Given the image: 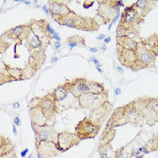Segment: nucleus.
I'll return each instance as SVG.
<instances>
[{
    "mask_svg": "<svg viewBox=\"0 0 158 158\" xmlns=\"http://www.w3.org/2000/svg\"><path fill=\"white\" fill-rule=\"evenodd\" d=\"M145 18L142 17L136 11L134 5L126 7L120 16V20L118 27L123 28L127 31V36L139 37V31L141 25L144 23Z\"/></svg>",
    "mask_w": 158,
    "mask_h": 158,
    "instance_id": "obj_1",
    "label": "nucleus"
},
{
    "mask_svg": "<svg viewBox=\"0 0 158 158\" xmlns=\"http://www.w3.org/2000/svg\"><path fill=\"white\" fill-rule=\"evenodd\" d=\"M59 25L67 26L70 28H74L85 32H96L98 30L100 25L93 17L82 16L77 15L75 12L64 17H61L55 20Z\"/></svg>",
    "mask_w": 158,
    "mask_h": 158,
    "instance_id": "obj_2",
    "label": "nucleus"
},
{
    "mask_svg": "<svg viewBox=\"0 0 158 158\" xmlns=\"http://www.w3.org/2000/svg\"><path fill=\"white\" fill-rule=\"evenodd\" d=\"M97 16L102 20L104 25H108L112 22L115 16L120 13V7L117 5V0H106L98 1Z\"/></svg>",
    "mask_w": 158,
    "mask_h": 158,
    "instance_id": "obj_3",
    "label": "nucleus"
},
{
    "mask_svg": "<svg viewBox=\"0 0 158 158\" xmlns=\"http://www.w3.org/2000/svg\"><path fill=\"white\" fill-rule=\"evenodd\" d=\"M100 127L101 125L94 122L89 117H87L75 126V134L80 138V140L90 139L97 136Z\"/></svg>",
    "mask_w": 158,
    "mask_h": 158,
    "instance_id": "obj_4",
    "label": "nucleus"
},
{
    "mask_svg": "<svg viewBox=\"0 0 158 158\" xmlns=\"http://www.w3.org/2000/svg\"><path fill=\"white\" fill-rule=\"evenodd\" d=\"M109 101V94H93V93H85L78 97L79 106L82 109L89 110L93 111L94 110L99 108L104 103Z\"/></svg>",
    "mask_w": 158,
    "mask_h": 158,
    "instance_id": "obj_5",
    "label": "nucleus"
},
{
    "mask_svg": "<svg viewBox=\"0 0 158 158\" xmlns=\"http://www.w3.org/2000/svg\"><path fill=\"white\" fill-rule=\"evenodd\" d=\"M117 57L119 61V63L132 70L133 72H137L140 71L138 63H137V56H136V51L133 50H128L121 47L120 45L117 44Z\"/></svg>",
    "mask_w": 158,
    "mask_h": 158,
    "instance_id": "obj_6",
    "label": "nucleus"
},
{
    "mask_svg": "<svg viewBox=\"0 0 158 158\" xmlns=\"http://www.w3.org/2000/svg\"><path fill=\"white\" fill-rule=\"evenodd\" d=\"M69 93L72 94L73 97L77 98L82 94L89 93L90 88L89 80L85 78H75L73 80H66L63 84H62Z\"/></svg>",
    "mask_w": 158,
    "mask_h": 158,
    "instance_id": "obj_7",
    "label": "nucleus"
},
{
    "mask_svg": "<svg viewBox=\"0 0 158 158\" xmlns=\"http://www.w3.org/2000/svg\"><path fill=\"white\" fill-rule=\"evenodd\" d=\"M80 138L75 134L69 131H62L58 134V140L56 148L60 153H63L71 149L72 147L78 145L80 143Z\"/></svg>",
    "mask_w": 158,
    "mask_h": 158,
    "instance_id": "obj_8",
    "label": "nucleus"
},
{
    "mask_svg": "<svg viewBox=\"0 0 158 158\" xmlns=\"http://www.w3.org/2000/svg\"><path fill=\"white\" fill-rule=\"evenodd\" d=\"M136 51L137 56V63L140 70L151 69L155 67L156 57L143 45L141 41L138 42V45Z\"/></svg>",
    "mask_w": 158,
    "mask_h": 158,
    "instance_id": "obj_9",
    "label": "nucleus"
},
{
    "mask_svg": "<svg viewBox=\"0 0 158 158\" xmlns=\"http://www.w3.org/2000/svg\"><path fill=\"white\" fill-rule=\"evenodd\" d=\"M40 108L48 122L55 118L58 113V106L57 102L54 98V95H52V92H49L42 98Z\"/></svg>",
    "mask_w": 158,
    "mask_h": 158,
    "instance_id": "obj_10",
    "label": "nucleus"
},
{
    "mask_svg": "<svg viewBox=\"0 0 158 158\" xmlns=\"http://www.w3.org/2000/svg\"><path fill=\"white\" fill-rule=\"evenodd\" d=\"M30 31H31L30 23L23 24V25H16V26L6 31L4 34H2L1 37L8 38V39L14 40L19 43H22V42H25Z\"/></svg>",
    "mask_w": 158,
    "mask_h": 158,
    "instance_id": "obj_11",
    "label": "nucleus"
},
{
    "mask_svg": "<svg viewBox=\"0 0 158 158\" xmlns=\"http://www.w3.org/2000/svg\"><path fill=\"white\" fill-rule=\"evenodd\" d=\"M45 19L41 20H31L29 23L31 25V30L34 33L35 35L39 37V39L42 41L43 46L46 48L48 45L51 44L52 37L48 34L46 28H45Z\"/></svg>",
    "mask_w": 158,
    "mask_h": 158,
    "instance_id": "obj_12",
    "label": "nucleus"
},
{
    "mask_svg": "<svg viewBox=\"0 0 158 158\" xmlns=\"http://www.w3.org/2000/svg\"><path fill=\"white\" fill-rule=\"evenodd\" d=\"M58 132L54 129L52 126L49 124L44 126H37L36 132L34 133L35 136V143L40 141H49L57 143L58 140Z\"/></svg>",
    "mask_w": 158,
    "mask_h": 158,
    "instance_id": "obj_13",
    "label": "nucleus"
},
{
    "mask_svg": "<svg viewBox=\"0 0 158 158\" xmlns=\"http://www.w3.org/2000/svg\"><path fill=\"white\" fill-rule=\"evenodd\" d=\"M48 7L51 13V16L54 21L58 18L64 17L66 16H69L71 14H73L74 11H72L63 1H51L48 2Z\"/></svg>",
    "mask_w": 158,
    "mask_h": 158,
    "instance_id": "obj_14",
    "label": "nucleus"
},
{
    "mask_svg": "<svg viewBox=\"0 0 158 158\" xmlns=\"http://www.w3.org/2000/svg\"><path fill=\"white\" fill-rule=\"evenodd\" d=\"M127 123H129V122H128V118L127 116L125 106L118 107L114 110L111 117L108 120V123L106 125V128H116L118 127L124 126Z\"/></svg>",
    "mask_w": 158,
    "mask_h": 158,
    "instance_id": "obj_15",
    "label": "nucleus"
},
{
    "mask_svg": "<svg viewBox=\"0 0 158 158\" xmlns=\"http://www.w3.org/2000/svg\"><path fill=\"white\" fill-rule=\"evenodd\" d=\"M56 143L49 141H40L35 143L37 154H41L42 158H52L57 156L60 152L56 148Z\"/></svg>",
    "mask_w": 158,
    "mask_h": 158,
    "instance_id": "obj_16",
    "label": "nucleus"
},
{
    "mask_svg": "<svg viewBox=\"0 0 158 158\" xmlns=\"http://www.w3.org/2000/svg\"><path fill=\"white\" fill-rule=\"evenodd\" d=\"M112 108H113L112 104L110 101H107L106 103H104L102 106H100L99 108L91 111V114L89 118L91 120H93L94 122L101 125L102 122L105 120V118H107V116L110 113Z\"/></svg>",
    "mask_w": 158,
    "mask_h": 158,
    "instance_id": "obj_17",
    "label": "nucleus"
},
{
    "mask_svg": "<svg viewBox=\"0 0 158 158\" xmlns=\"http://www.w3.org/2000/svg\"><path fill=\"white\" fill-rule=\"evenodd\" d=\"M125 109H126L127 116V118H128V122L135 125V126L141 127L143 125V122H144L145 118H143L141 113L136 108L134 102L131 101L130 103L125 105Z\"/></svg>",
    "mask_w": 158,
    "mask_h": 158,
    "instance_id": "obj_18",
    "label": "nucleus"
},
{
    "mask_svg": "<svg viewBox=\"0 0 158 158\" xmlns=\"http://www.w3.org/2000/svg\"><path fill=\"white\" fill-rule=\"evenodd\" d=\"M156 1L154 0H137L133 5L135 6L136 11L142 17H145L150 11L154 8V5L156 4Z\"/></svg>",
    "mask_w": 158,
    "mask_h": 158,
    "instance_id": "obj_19",
    "label": "nucleus"
},
{
    "mask_svg": "<svg viewBox=\"0 0 158 158\" xmlns=\"http://www.w3.org/2000/svg\"><path fill=\"white\" fill-rule=\"evenodd\" d=\"M25 45L28 49L29 52L34 51H37V50H41V49H46L43 46L42 41L39 39V37L37 35H35L32 30L30 31V33L25 42Z\"/></svg>",
    "mask_w": 158,
    "mask_h": 158,
    "instance_id": "obj_20",
    "label": "nucleus"
},
{
    "mask_svg": "<svg viewBox=\"0 0 158 158\" xmlns=\"http://www.w3.org/2000/svg\"><path fill=\"white\" fill-rule=\"evenodd\" d=\"M141 42L155 57L158 56V34H153L150 36L142 39Z\"/></svg>",
    "mask_w": 158,
    "mask_h": 158,
    "instance_id": "obj_21",
    "label": "nucleus"
},
{
    "mask_svg": "<svg viewBox=\"0 0 158 158\" xmlns=\"http://www.w3.org/2000/svg\"><path fill=\"white\" fill-rule=\"evenodd\" d=\"M29 114H30L31 121L35 123L37 126H44L48 124V120L43 115L40 106L35 108H30Z\"/></svg>",
    "mask_w": 158,
    "mask_h": 158,
    "instance_id": "obj_22",
    "label": "nucleus"
},
{
    "mask_svg": "<svg viewBox=\"0 0 158 158\" xmlns=\"http://www.w3.org/2000/svg\"><path fill=\"white\" fill-rule=\"evenodd\" d=\"M138 42L139 41L135 40L131 36L117 37V44L120 45L121 47H123L125 49H128V50L136 51V48H137V45H138Z\"/></svg>",
    "mask_w": 158,
    "mask_h": 158,
    "instance_id": "obj_23",
    "label": "nucleus"
},
{
    "mask_svg": "<svg viewBox=\"0 0 158 158\" xmlns=\"http://www.w3.org/2000/svg\"><path fill=\"white\" fill-rule=\"evenodd\" d=\"M65 42L68 45L70 50H72L75 47H86L87 46L85 39L79 34H74V35L69 36L66 39Z\"/></svg>",
    "mask_w": 158,
    "mask_h": 158,
    "instance_id": "obj_24",
    "label": "nucleus"
},
{
    "mask_svg": "<svg viewBox=\"0 0 158 158\" xmlns=\"http://www.w3.org/2000/svg\"><path fill=\"white\" fill-rule=\"evenodd\" d=\"M98 153H99L100 158H117L116 151H114L111 144L99 145Z\"/></svg>",
    "mask_w": 158,
    "mask_h": 158,
    "instance_id": "obj_25",
    "label": "nucleus"
},
{
    "mask_svg": "<svg viewBox=\"0 0 158 158\" xmlns=\"http://www.w3.org/2000/svg\"><path fill=\"white\" fill-rule=\"evenodd\" d=\"M14 148L16 147H15V144L13 143V141L9 139L8 137L2 136L1 138H0V154H3L7 152H9Z\"/></svg>",
    "mask_w": 158,
    "mask_h": 158,
    "instance_id": "obj_26",
    "label": "nucleus"
},
{
    "mask_svg": "<svg viewBox=\"0 0 158 158\" xmlns=\"http://www.w3.org/2000/svg\"><path fill=\"white\" fill-rule=\"evenodd\" d=\"M116 136V129L115 128H105L102 133V137L100 139L99 145H106L110 144Z\"/></svg>",
    "mask_w": 158,
    "mask_h": 158,
    "instance_id": "obj_27",
    "label": "nucleus"
},
{
    "mask_svg": "<svg viewBox=\"0 0 158 158\" xmlns=\"http://www.w3.org/2000/svg\"><path fill=\"white\" fill-rule=\"evenodd\" d=\"M51 92H52V95H54V98L56 102H61V101L64 100L69 94V91L63 85L58 86Z\"/></svg>",
    "mask_w": 158,
    "mask_h": 158,
    "instance_id": "obj_28",
    "label": "nucleus"
},
{
    "mask_svg": "<svg viewBox=\"0 0 158 158\" xmlns=\"http://www.w3.org/2000/svg\"><path fill=\"white\" fill-rule=\"evenodd\" d=\"M89 88H90L89 93H93V94L109 93V91L107 90L106 88H105L103 83H100L95 80H89Z\"/></svg>",
    "mask_w": 158,
    "mask_h": 158,
    "instance_id": "obj_29",
    "label": "nucleus"
},
{
    "mask_svg": "<svg viewBox=\"0 0 158 158\" xmlns=\"http://www.w3.org/2000/svg\"><path fill=\"white\" fill-rule=\"evenodd\" d=\"M7 71L8 72L9 75L16 81V80H22V74H23V69L16 68V67H11L8 64H6Z\"/></svg>",
    "mask_w": 158,
    "mask_h": 158,
    "instance_id": "obj_30",
    "label": "nucleus"
},
{
    "mask_svg": "<svg viewBox=\"0 0 158 158\" xmlns=\"http://www.w3.org/2000/svg\"><path fill=\"white\" fill-rule=\"evenodd\" d=\"M0 76H1V84H5V83H8V82H12V81H16L8 73V72L7 71L6 65L4 62H1V70H0Z\"/></svg>",
    "mask_w": 158,
    "mask_h": 158,
    "instance_id": "obj_31",
    "label": "nucleus"
},
{
    "mask_svg": "<svg viewBox=\"0 0 158 158\" xmlns=\"http://www.w3.org/2000/svg\"><path fill=\"white\" fill-rule=\"evenodd\" d=\"M145 147L148 150L149 153L157 150V149H158V137L155 136V137H153V138L149 139V140L145 143Z\"/></svg>",
    "mask_w": 158,
    "mask_h": 158,
    "instance_id": "obj_32",
    "label": "nucleus"
},
{
    "mask_svg": "<svg viewBox=\"0 0 158 158\" xmlns=\"http://www.w3.org/2000/svg\"><path fill=\"white\" fill-rule=\"evenodd\" d=\"M0 158H17L16 157V148L12 149L9 152H7L3 154H0Z\"/></svg>",
    "mask_w": 158,
    "mask_h": 158,
    "instance_id": "obj_33",
    "label": "nucleus"
},
{
    "mask_svg": "<svg viewBox=\"0 0 158 158\" xmlns=\"http://www.w3.org/2000/svg\"><path fill=\"white\" fill-rule=\"evenodd\" d=\"M150 103H151V106H152L153 110H154V112H155L156 115L158 116V97H156V98H152Z\"/></svg>",
    "mask_w": 158,
    "mask_h": 158,
    "instance_id": "obj_34",
    "label": "nucleus"
},
{
    "mask_svg": "<svg viewBox=\"0 0 158 158\" xmlns=\"http://www.w3.org/2000/svg\"><path fill=\"white\" fill-rule=\"evenodd\" d=\"M45 28H46V30H47V32H48V34L52 37V36H54V34H58V33H56V31L54 29V28H52L51 26V25L46 21L45 22Z\"/></svg>",
    "mask_w": 158,
    "mask_h": 158,
    "instance_id": "obj_35",
    "label": "nucleus"
},
{
    "mask_svg": "<svg viewBox=\"0 0 158 158\" xmlns=\"http://www.w3.org/2000/svg\"><path fill=\"white\" fill-rule=\"evenodd\" d=\"M93 5H94V1H88V0H87V1L83 2V8L89 9L91 7H93Z\"/></svg>",
    "mask_w": 158,
    "mask_h": 158,
    "instance_id": "obj_36",
    "label": "nucleus"
},
{
    "mask_svg": "<svg viewBox=\"0 0 158 158\" xmlns=\"http://www.w3.org/2000/svg\"><path fill=\"white\" fill-rule=\"evenodd\" d=\"M89 60H90L95 65H96V67H99V66H100V63H99V61H98V59H96L95 57H90Z\"/></svg>",
    "mask_w": 158,
    "mask_h": 158,
    "instance_id": "obj_37",
    "label": "nucleus"
},
{
    "mask_svg": "<svg viewBox=\"0 0 158 158\" xmlns=\"http://www.w3.org/2000/svg\"><path fill=\"white\" fill-rule=\"evenodd\" d=\"M16 127H20L21 126V119L19 118V117H16L14 118V122H13Z\"/></svg>",
    "mask_w": 158,
    "mask_h": 158,
    "instance_id": "obj_38",
    "label": "nucleus"
},
{
    "mask_svg": "<svg viewBox=\"0 0 158 158\" xmlns=\"http://www.w3.org/2000/svg\"><path fill=\"white\" fill-rule=\"evenodd\" d=\"M42 11H43V12H44L47 16H50V15H51L48 6H43V7H42Z\"/></svg>",
    "mask_w": 158,
    "mask_h": 158,
    "instance_id": "obj_39",
    "label": "nucleus"
},
{
    "mask_svg": "<svg viewBox=\"0 0 158 158\" xmlns=\"http://www.w3.org/2000/svg\"><path fill=\"white\" fill-rule=\"evenodd\" d=\"M54 49L55 50H59L61 47H62V43H61V42H55L54 43Z\"/></svg>",
    "mask_w": 158,
    "mask_h": 158,
    "instance_id": "obj_40",
    "label": "nucleus"
},
{
    "mask_svg": "<svg viewBox=\"0 0 158 158\" xmlns=\"http://www.w3.org/2000/svg\"><path fill=\"white\" fill-rule=\"evenodd\" d=\"M105 38H106V35L103 34H98V35L97 36V40H98V41H101V40L104 41Z\"/></svg>",
    "mask_w": 158,
    "mask_h": 158,
    "instance_id": "obj_41",
    "label": "nucleus"
},
{
    "mask_svg": "<svg viewBox=\"0 0 158 158\" xmlns=\"http://www.w3.org/2000/svg\"><path fill=\"white\" fill-rule=\"evenodd\" d=\"M28 152H29L28 148H25V149H24V150L21 152V157H25V155L28 154Z\"/></svg>",
    "mask_w": 158,
    "mask_h": 158,
    "instance_id": "obj_42",
    "label": "nucleus"
},
{
    "mask_svg": "<svg viewBox=\"0 0 158 158\" xmlns=\"http://www.w3.org/2000/svg\"><path fill=\"white\" fill-rule=\"evenodd\" d=\"M110 41H111V37H110V36L106 37V38L104 39V44H108V43H110Z\"/></svg>",
    "mask_w": 158,
    "mask_h": 158,
    "instance_id": "obj_43",
    "label": "nucleus"
},
{
    "mask_svg": "<svg viewBox=\"0 0 158 158\" xmlns=\"http://www.w3.org/2000/svg\"><path fill=\"white\" fill-rule=\"evenodd\" d=\"M52 39H55L57 42H61V37L59 36V34H54V36H52Z\"/></svg>",
    "mask_w": 158,
    "mask_h": 158,
    "instance_id": "obj_44",
    "label": "nucleus"
},
{
    "mask_svg": "<svg viewBox=\"0 0 158 158\" xmlns=\"http://www.w3.org/2000/svg\"><path fill=\"white\" fill-rule=\"evenodd\" d=\"M90 52H93V54H96V52H98V48H96V47H91V48H89V50Z\"/></svg>",
    "mask_w": 158,
    "mask_h": 158,
    "instance_id": "obj_45",
    "label": "nucleus"
},
{
    "mask_svg": "<svg viewBox=\"0 0 158 158\" xmlns=\"http://www.w3.org/2000/svg\"><path fill=\"white\" fill-rule=\"evenodd\" d=\"M16 126L13 123V133H14L15 136H17V129H16Z\"/></svg>",
    "mask_w": 158,
    "mask_h": 158,
    "instance_id": "obj_46",
    "label": "nucleus"
},
{
    "mask_svg": "<svg viewBox=\"0 0 158 158\" xmlns=\"http://www.w3.org/2000/svg\"><path fill=\"white\" fill-rule=\"evenodd\" d=\"M120 93H121V89H120V88H117V89H115V95L118 96Z\"/></svg>",
    "mask_w": 158,
    "mask_h": 158,
    "instance_id": "obj_47",
    "label": "nucleus"
},
{
    "mask_svg": "<svg viewBox=\"0 0 158 158\" xmlns=\"http://www.w3.org/2000/svg\"><path fill=\"white\" fill-rule=\"evenodd\" d=\"M13 107H14L15 109H19V108H20V103H19V102H15V103L13 104Z\"/></svg>",
    "mask_w": 158,
    "mask_h": 158,
    "instance_id": "obj_48",
    "label": "nucleus"
},
{
    "mask_svg": "<svg viewBox=\"0 0 158 158\" xmlns=\"http://www.w3.org/2000/svg\"><path fill=\"white\" fill-rule=\"evenodd\" d=\"M117 5H118L119 7H124V3H123L122 1H118V0H117Z\"/></svg>",
    "mask_w": 158,
    "mask_h": 158,
    "instance_id": "obj_49",
    "label": "nucleus"
},
{
    "mask_svg": "<svg viewBox=\"0 0 158 158\" xmlns=\"http://www.w3.org/2000/svg\"><path fill=\"white\" fill-rule=\"evenodd\" d=\"M57 61H58V58H57V57H52L51 60V63H54L57 62Z\"/></svg>",
    "mask_w": 158,
    "mask_h": 158,
    "instance_id": "obj_50",
    "label": "nucleus"
},
{
    "mask_svg": "<svg viewBox=\"0 0 158 158\" xmlns=\"http://www.w3.org/2000/svg\"><path fill=\"white\" fill-rule=\"evenodd\" d=\"M100 49H101L102 51H106V50H107V47H106V44H104V45H102V46H100Z\"/></svg>",
    "mask_w": 158,
    "mask_h": 158,
    "instance_id": "obj_51",
    "label": "nucleus"
},
{
    "mask_svg": "<svg viewBox=\"0 0 158 158\" xmlns=\"http://www.w3.org/2000/svg\"><path fill=\"white\" fill-rule=\"evenodd\" d=\"M96 69L98 71V72H100V73H103V71H102V69H101V68H99V67H96Z\"/></svg>",
    "mask_w": 158,
    "mask_h": 158,
    "instance_id": "obj_52",
    "label": "nucleus"
},
{
    "mask_svg": "<svg viewBox=\"0 0 158 158\" xmlns=\"http://www.w3.org/2000/svg\"><path fill=\"white\" fill-rule=\"evenodd\" d=\"M117 70H118V71H119V72H123V70H122V68H121V67H117Z\"/></svg>",
    "mask_w": 158,
    "mask_h": 158,
    "instance_id": "obj_53",
    "label": "nucleus"
},
{
    "mask_svg": "<svg viewBox=\"0 0 158 158\" xmlns=\"http://www.w3.org/2000/svg\"><path fill=\"white\" fill-rule=\"evenodd\" d=\"M28 158H33V154H29V155H28Z\"/></svg>",
    "mask_w": 158,
    "mask_h": 158,
    "instance_id": "obj_54",
    "label": "nucleus"
},
{
    "mask_svg": "<svg viewBox=\"0 0 158 158\" xmlns=\"http://www.w3.org/2000/svg\"><path fill=\"white\" fill-rule=\"evenodd\" d=\"M157 136V137H158V133H157V136Z\"/></svg>",
    "mask_w": 158,
    "mask_h": 158,
    "instance_id": "obj_55",
    "label": "nucleus"
}]
</instances>
